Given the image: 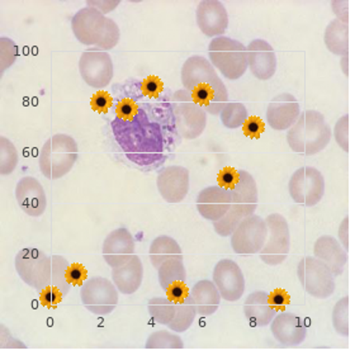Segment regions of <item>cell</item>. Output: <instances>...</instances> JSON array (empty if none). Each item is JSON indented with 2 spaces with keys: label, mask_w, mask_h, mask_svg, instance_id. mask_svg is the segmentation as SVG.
Returning a JSON list of instances; mask_svg holds the SVG:
<instances>
[{
  "label": "cell",
  "mask_w": 355,
  "mask_h": 355,
  "mask_svg": "<svg viewBox=\"0 0 355 355\" xmlns=\"http://www.w3.org/2000/svg\"><path fill=\"white\" fill-rule=\"evenodd\" d=\"M112 131L127 159L146 168L159 163L164 157V135L157 122H151L145 110L140 108L133 121L116 119Z\"/></svg>",
  "instance_id": "cell-1"
},
{
  "label": "cell",
  "mask_w": 355,
  "mask_h": 355,
  "mask_svg": "<svg viewBox=\"0 0 355 355\" xmlns=\"http://www.w3.org/2000/svg\"><path fill=\"white\" fill-rule=\"evenodd\" d=\"M330 141L331 130L326 123L324 114L313 110L302 112L287 133L289 148L304 156L321 153L327 148Z\"/></svg>",
  "instance_id": "cell-2"
},
{
  "label": "cell",
  "mask_w": 355,
  "mask_h": 355,
  "mask_svg": "<svg viewBox=\"0 0 355 355\" xmlns=\"http://www.w3.org/2000/svg\"><path fill=\"white\" fill-rule=\"evenodd\" d=\"M79 156L76 141L67 133H56L46 141L38 155L40 171L50 180L65 177Z\"/></svg>",
  "instance_id": "cell-3"
},
{
  "label": "cell",
  "mask_w": 355,
  "mask_h": 355,
  "mask_svg": "<svg viewBox=\"0 0 355 355\" xmlns=\"http://www.w3.org/2000/svg\"><path fill=\"white\" fill-rule=\"evenodd\" d=\"M208 56L212 67L218 69V71L229 80L240 79L249 67L246 46L226 36H220L211 41Z\"/></svg>",
  "instance_id": "cell-4"
},
{
  "label": "cell",
  "mask_w": 355,
  "mask_h": 355,
  "mask_svg": "<svg viewBox=\"0 0 355 355\" xmlns=\"http://www.w3.org/2000/svg\"><path fill=\"white\" fill-rule=\"evenodd\" d=\"M171 110L175 130L184 140H196L207 127V113L193 101L187 89H180L171 96Z\"/></svg>",
  "instance_id": "cell-5"
},
{
  "label": "cell",
  "mask_w": 355,
  "mask_h": 355,
  "mask_svg": "<svg viewBox=\"0 0 355 355\" xmlns=\"http://www.w3.org/2000/svg\"><path fill=\"white\" fill-rule=\"evenodd\" d=\"M15 270L27 286L38 292L51 286L52 257L36 248H26L15 255Z\"/></svg>",
  "instance_id": "cell-6"
},
{
  "label": "cell",
  "mask_w": 355,
  "mask_h": 355,
  "mask_svg": "<svg viewBox=\"0 0 355 355\" xmlns=\"http://www.w3.org/2000/svg\"><path fill=\"white\" fill-rule=\"evenodd\" d=\"M288 191L291 198L304 207H313L325 194V179L322 173L312 168L304 166L293 173L289 179Z\"/></svg>",
  "instance_id": "cell-7"
},
{
  "label": "cell",
  "mask_w": 355,
  "mask_h": 355,
  "mask_svg": "<svg viewBox=\"0 0 355 355\" xmlns=\"http://www.w3.org/2000/svg\"><path fill=\"white\" fill-rule=\"evenodd\" d=\"M297 275L304 291L315 298L325 300L335 292V277L331 270L316 258L306 257L300 261Z\"/></svg>",
  "instance_id": "cell-8"
},
{
  "label": "cell",
  "mask_w": 355,
  "mask_h": 355,
  "mask_svg": "<svg viewBox=\"0 0 355 355\" xmlns=\"http://www.w3.org/2000/svg\"><path fill=\"white\" fill-rule=\"evenodd\" d=\"M80 298L87 310L96 316H107L119 304V289L103 277H93L80 287Z\"/></svg>",
  "instance_id": "cell-9"
},
{
  "label": "cell",
  "mask_w": 355,
  "mask_h": 355,
  "mask_svg": "<svg viewBox=\"0 0 355 355\" xmlns=\"http://www.w3.org/2000/svg\"><path fill=\"white\" fill-rule=\"evenodd\" d=\"M268 235L266 244L260 250V259L266 266H277L288 257L291 250V232L287 220L279 214H272L266 218Z\"/></svg>",
  "instance_id": "cell-10"
},
{
  "label": "cell",
  "mask_w": 355,
  "mask_h": 355,
  "mask_svg": "<svg viewBox=\"0 0 355 355\" xmlns=\"http://www.w3.org/2000/svg\"><path fill=\"white\" fill-rule=\"evenodd\" d=\"M266 220L260 216H248L231 235V248L239 255L258 254L266 244Z\"/></svg>",
  "instance_id": "cell-11"
},
{
  "label": "cell",
  "mask_w": 355,
  "mask_h": 355,
  "mask_svg": "<svg viewBox=\"0 0 355 355\" xmlns=\"http://www.w3.org/2000/svg\"><path fill=\"white\" fill-rule=\"evenodd\" d=\"M79 73L89 87L105 88L110 85L114 74L113 61L110 53L99 50L98 47H92L83 52L79 60Z\"/></svg>",
  "instance_id": "cell-12"
},
{
  "label": "cell",
  "mask_w": 355,
  "mask_h": 355,
  "mask_svg": "<svg viewBox=\"0 0 355 355\" xmlns=\"http://www.w3.org/2000/svg\"><path fill=\"white\" fill-rule=\"evenodd\" d=\"M108 18L93 7L83 8L71 19V28L76 40L87 46H98L103 37Z\"/></svg>",
  "instance_id": "cell-13"
},
{
  "label": "cell",
  "mask_w": 355,
  "mask_h": 355,
  "mask_svg": "<svg viewBox=\"0 0 355 355\" xmlns=\"http://www.w3.org/2000/svg\"><path fill=\"white\" fill-rule=\"evenodd\" d=\"M214 283L222 300L236 302L245 292L244 274L234 260H220L214 269Z\"/></svg>",
  "instance_id": "cell-14"
},
{
  "label": "cell",
  "mask_w": 355,
  "mask_h": 355,
  "mask_svg": "<svg viewBox=\"0 0 355 355\" xmlns=\"http://www.w3.org/2000/svg\"><path fill=\"white\" fill-rule=\"evenodd\" d=\"M156 187L168 203H180L189 192V171L180 165H171L159 173Z\"/></svg>",
  "instance_id": "cell-15"
},
{
  "label": "cell",
  "mask_w": 355,
  "mask_h": 355,
  "mask_svg": "<svg viewBox=\"0 0 355 355\" xmlns=\"http://www.w3.org/2000/svg\"><path fill=\"white\" fill-rule=\"evenodd\" d=\"M301 105L297 98L289 93L274 96L266 108V122L275 131L289 130L300 119Z\"/></svg>",
  "instance_id": "cell-16"
},
{
  "label": "cell",
  "mask_w": 355,
  "mask_h": 355,
  "mask_svg": "<svg viewBox=\"0 0 355 355\" xmlns=\"http://www.w3.org/2000/svg\"><path fill=\"white\" fill-rule=\"evenodd\" d=\"M274 339L283 348H295L301 345L307 336V326L304 320L292 312H282L275 315L270 322Z\"/></svg>",
  "instance_id": "cell-17"
},
{
  "label": "cell",
  "mask_w": 355,
  "mask_h": 355,
  "mask_svg": "<svg viewBox=\"0 0 355 355\" xmlns=\"http://www.w3.org/2000/svg\"><path fill=\"white\" fill-rule=\"evenodd\" d=\"M197 24L203 35L220 37L229 27V15L225 6L217 0L200 1L196 12Z\"/></svg>",
  "instance_id": "cell-18"
},
{
  "label": "cell",
  "mask_w": 355,
  "mask_h": 355,
  "mask_svg": "<svg viewBox=\"0 0 355 355\" xmlns=\"http://www.w3.org/2000/svg\"><path fill=\"white\" fill-rule=\"evenodd\" d=\"M15 200L19 208L31 217H41L47 207L44 187L36 178L23 177L15 187Z\"/></svg>",
  "instance_id": "cell-19"
},
{
  "label": "cell",
  "mask_w": 355,
  "mask_h": 355,
  "mask_svg": "<svg viewBox=\"0 0 355 355\" xmlns=\"http://www.w3.org/2000/svg\"><path fill=\"white\" fill-rule=\"evenodd\" d=\"M135 255V239L125 227L112 231L104 239L103 259L108 266L119 268Z\"/></svg>",
  "instance_id": "cell-20"
},
{
  "label": "cell",
  "mask_w": 355,
  "mask_h": 355,
  "mask_svg": "<svg viewBox=\"0 0 355 355\" xmlns=\"http://www.w3.org/2000/svg\"><path fill=\"white\" fill-rule=\"evenodd\" d=\"M248 49V64L252 74L259 80L273 78L278 61L272 44L264 40H254Z\"/></svg>",
  "instance_id": "cell-21"
},
{
  "label": "cell",
  "mask_w": 355,
  "mask_h": 355,
  "mask_svg": "<svg viewBox=\"0 0 355 355\" xmlns=\"http://www.w3.org/2000/svg\"><path fill=\"white\" fill-rule=\"evenodd\" d=\"M196 205L203 218L215 222L226 215L232 205V200L230 191L220 185H212L200 191Z\"/></svg>",
  "instance_id": "cell-22"
},
{
  "label": "cell",
  "mask_w": 355,
  "mask_h": 355,
  "mask_svg": "<svg viewBox=\"0 0 355 355\" xmlns=\"http://www.w3.org/2000/svg\"><path fill=\"white\" fill-rule=\"evenodd\" d=\"M193 101L206 111V113L217 116L221 113L223 107L229 103V92L218 75L209 82L200 85L191 92Z\"/></svg>",
  "instance_id": "cell-23"
},
{
  "label": "cell",
  "mask_w": 355,
  "mask_h": 355,
  "mask_svg": "<svg viewBox=\"0 0 355 355\" xmlns=\"http://www.w3.org/2000/svg\"><path fill=\"white\" fill-rule=\"evenodd\" d=\"M232 206L236 207L244 217L254 215L258 208V185L249 171H239V180L230 189Z\"/></svg>",
  "instance_id": "cell-24"
},
{
  "label": "cell",
  "mask_w": 355,
  "mask_h": 355,
  "mask_svg": "<svg viewBox=\"0 0 355 355\" xmlns=\"http://www.w3.org/2000/svg\"><path fill=\"white\" fill-rule=\"evenodd\" d=\"M315 258L321 260L333 273L334 277H340L348 263V252L333 236H321L313 245Z\"/></svg>",
  "instance_id": "cell-25"
},
{
  "label": "cell",
  "mask_w": 355,
  "mask_h": 355,
  "mask_svg": "<svg viewBox=\"0 0 355 355\" xmlns=\"http://www.w3.org/2000/svg\"><path fill=\"white\" fill-rule=\"evenodd\" d=\"M112 279L122 295H133L137 292L144 279V266L140 258L133 255L126 264L113 268Z\"/></svg>",
  "instance_id": "cell-26"
},
{
  "label": "cell",
  "mask_w": 355,
  "mask_h": 355,
  "mask_svg": "<svg viewBox=\"0 0 355 355\" xmlns=\"http://www.w3.org/2000/svg\"><path fill=\"white\" fill-rule=\"evenodd\" d=\"M216 75L215 67L203 56H191L185 61L180 73L183 87L189 92L209 82Z\"/></svg>",
  "instance_id": "cell-27"
},
{
  "label": "cell",
  "mask_w": 355,
  "mask_h": 355,
  "mask_svg": "<svg viewBox=\"0 0 355 355\" xmlns=\"http://www.w3.org/2000/svg\"><path fill=\"white\" fill-rule=\"evenodd\" d=\"M244 313L252 325L266 327L272 322L277 310L269 304V295L266 292L255 291L245 300Z\"/></svg>",
  "instance_id": "cell-28"
},
{
  "label": "cell",
  "mask_w": 355,
  "mask_h": 355,
  "mask_svg": "<svg viewBox=\"0 0 355 355\" xmlns=\"http://www.w3.org/2000/svg\"><path fill=\"white\" fill-rule=\"evenodd\" d=\"M191 296L196 304L197 313L205 318L214 315L221 304V295L215 283L207 279L197 282L193 286Z\"/></svg>",
  "instance_id": "cell-29"
},
{
  "label": "cell",
  "mask_w": 355,
  "mask_h": 355,
  "mask_svg": "<svg viewBox=\"0 0 355 355\" xmlns=\"http://www.w3.org/2000/svg\"><path fill=\"white\" fill-rule=\"evenodd\" d=\"M148 258L153 266L159 269L164 261L169 259H183L180 245L171 236H157L153 240L148 250Z\"/></svg>",
  "instance_id": "cell-30"
},
{
  "label": "cell",
  "mask_w": 355,
  "mask_h": 355,
  "mask_svg": "<svg viewBox=\"0 0 355 355\" xmlns=\"http://www.w3.org/2000/svg\"><path fill=\"white\" fill-rule=\"evenodd\" d=\"M327 50L338 56H348L349 26L340 19H334L326 27L325 36Z\"/></svg>",
  "instance_id": "cell-31"
},
{
  "label": "cell",
  "mask_w": 355,
  "mask_h": 355,
  "mask_svg": "<svg viewBox=\"0 0 355 355\" xmlns=\"http://www.w3.org/2000/svg\"><path fill=\"white\" fill-rule=\"evenodd\" d=\"M157 277L164 291L171 288V286L178 283H185L187 270L183 259H169L164 261L157 269Z\"/></svg>",
  "instance_id": "cell-32"
},
{
  "label": "cell",
  "mask_w": 355,
  "mask_h": 355,
  "mask_svg": "<svg viewBox=\"0 0 355 355\" xmlns=\"http://www.w3.org/2000/svg\"><path fill=\"white\" fill-rule=\"evenodd\" d=\"M197 316V309L192 296L185 298L184 301L175 304V316L171 320L168 327L174 333H184L193 325Z\"/></svg>",
  "instance_id": "cell-33"
},
{
  "label": "cell",
  "mask_w": 355,
  "mask_h": 355,
  "mask_svg": "<svg viewBox=\"0 0 355 355\" xmlns=\"http://www.w3.org/2000/svg\"><path fill=\"white\" fill-rule=\"evenodd\" d=\"M148 310L150 316L160 325L168 326L175 316V304L168 297H155L148 301Z\"/></svg>",
  "instance_id": "cell-34"
},
{
  "label": "cell",
  "mask_w": 355,
  "mask_h": 355,
  "mask_svg": "<svg viewBox=\"0 0 355 355\" xmlns=\"http://www.w3.org/2000/svg\"><path fill=\"white\" fill-rule=\"evenodd\" d=\"M220 117L223 126L227 127L230 130H235L244 126L248 119V110L243 103L229 102L223 107Z\"/></svg>",
  "instance_id": "cell-35"
},
{
  "label": "cell",
  "mask_w": 355,
  "mask_h": 355,
  "mask_svg": "<svg viewBox=\"0 0 355 355\" xmlns=\"http://www.w3.org/2000/svg\"><path fill=\"white\" fill-rule=\"evenodd\" d=\"M19 162L18 151L15 144L7 137H0V173L1 175H9L15 171Z\"/></svg>",
  "instance_id": "cell-36"
},
{
  "label": "cell",
  "mask_w": 355,
  "mask_h": 355,
  "mask_svg": "<svg viewBox=\"0 0 355 355\" xmlns=\"http://www.w3.org/2000/svg\"><path fill=\"white\" fill-rule=\"evenodd\" d=\"M145 347L146 349H183L184 343L178 334L160 330L148 336Z\"/></svg>",
  "instance_id": "cell-37"
},
{
  "label": "cell",
  "mask_w": 355,
  "mask_h": 355,
  "mask_svg": "<svg viewBox=\"0 0 355 355\" xmlns=\"http://www.w3.org/2000/svg\"><path fill=\"white\" fill-rule=\"evenodd\" d=\"M245 217L243 214L234 207L231 205L229 211L226 212V215L220 218L218 221L214 222V229L215 232L221 237H229L234 234V231L236 230L237 226L240 225V222L244 220Z\"/></svg>",
  "instance_id": "cell-38"
},
{
  "label": "cell",
  "mask_w": 355,
  "mask_h": 355,
  "mask_svg": "<svg viewBox=\"0 0 355 355\" xmlns=\"http://www.w3.org/2000/svg\"><path fill=\"white\" fill-rule=\"evenodd\" d=\"M333 325L340 336H349V297L338 301L333 310Z\"/></svg>",
  "instance_id": "cell-39"
},
{
  "label": "cell",
  "mask_w": 355,
  "mask_h": 355,
  "mask_svg": "<svg viewBox=\"0 0 355 355\" xmlns=\"http://www.w3.org/2000/svg\"><path fill=\"white\" fill-rule=\"evenodd\" d=\"M17 44L10 38H0V67H1V74L12 67L17 60Z\"/></svg>",
  "instance_id": "cell-40"
},
{
  "label": "cell",
  "mask_w": 355,
  "mask_h": 355,
  "mask_svg": "<svg viewBox=\"0 0 355 355\" xmlns=\"http://www.w3.org/2000/svg\"><path fill=\"white\" fill-rule=\"evenodd\" d=\"M119 37H121V33H119L117 23L114 22L111 18H108L103 37H102L101 42L98 44L96 47L99 50H102V51H110L112 49H114V46H117V44L119 42Z\"/></svg>",
  "instance_id": "cell-41"
},
{
  "label": "cell",
  "mask_w": 355,
  "mask_h": 355,
  "mask_svg": "<svg viewBox=\"0 0 355 355\" xmlns=\"http://www.w3.org/2000/svg\"><path fill=\"white\" fill-rule=\"evenodd\" d=\"M139 110H140V107L137 105V103L127 96V98H122L116 105V114H117V119L131 122L135 119V116L137 114Z\"/></svg>",
  "instance_id": "cell-42"
},
{
  "label": "cell",
  "mask_w": 355,
  "mask_h": 355,
  "mask_svg": "<svg viewBox=\"0 0 355 355\" xmlns=\"http://www.w3.org/2000/svg\"><path fill=\"white\" fill-rule=\"evenodd\" d=\"M335 140L338 142V145L340 146L345 153L349 151V116L344 114L341 119H338L335 130Z\"/></svg>",
  "instance_id": "cell-43"
},
{
  "label": "cell",
  "mask_w": 355,
  "mask_h": 355,
  "mask_svg": "<svg viewBox=\"0 0 355 355\" xmlns=\"http://www.w3.org/2000/svg\"><path fill=\"white\" fill-rule=\"evenodd\" d=\"M90 105L94 111L99 112V113H107L113 105V98L110 93H107L104 90H99L94 96H92Z\"/></svg>",
  "instance_id": "cell-44"
},
{
  "label": "cell",
  "mask_w": 355,
  "mask_h": 355,
  "mask_svg": "<svg viewBox=\"0 0 355 355\" xmlns=\"http://www.w3.org/2000/svg\"><path fill=\"white\" fill-rule=\"evenodd\" d=\"M141 89L145 96L156 98V96H160V93L164 90V83L162 82L160 78H157L155 75H151L142 80Z\"/></svg>",
  "instance_id": "cell-45"
},
{
  "label": "cell",
  "mask_w": 355,
  "mask_h": 355,
  "mask_svg": "<svg viewBox=\"0 0 355 355\" xmlns=\"http://www.w3.org/2000/svg\"><path fill=\"white\" fill-rule=\"evenodd\" d=\"M67 279L71 286H80L87 281V269L82 264L74 263L69 266L67 270Z\"/></svg>",
  "instance_id": "cell-46"
},
{
  "label": "cell",
  "mask_w": 355,
  "mask_h": 355,
  "mask_svg": "<svg viewBox=\"0 0 355 355\" xmlns=\"http://www.w3.org/2000/svg\"><path fill=\"white\" fill-rule=\"evenodd\" d=\"M64 295L60 293L59 291L52 288H46L40 292V302L47 309H55L58 307L62 300H64Z\"/></svg>",
  "instance_id": "cell-47"
},
{
  "label": "cell",
  "mask_w": 355,
  "mask_h": 355,
  "mask_svg": "<svg viewBox=\"0 0 355 355\" xmlns=\"http://www.w3.org/2000/svg\"><path fill=\"white\" fill-rule=\"evenodd\" d=\"M243 130H244V133L248 137L259 139L263 132L266 131V123L259 117L252 116L250 119H246Z\"/></svg>",
  "instance_id": "cell-48"
},
{
  "label": "cell",
  "mask_w": 355,
  "mask_h": 355,
  "mask_svg": "<svg viewBox=\"0 0 355 355\" xmlns=\"http://www.w3.org/2000/svg\"><path fill=\"white\" fill-rule=\"evenodd\" d=\"M218 185L225 188V189H232V187L236 184L237 180H239V171L234 169V168H225L220 171L218 174Z\"/></svg>",
  "instance_id": "cell-49"
},
{
  "label": "cell",
  "mask_w": 355,
  "mask_h": 355,
  "mask_svg": "<svg viewBox=\"0 0 355 355\" xmlns=\"http://www.w3.org/2000/svg\"><path fill=\"white\" fill-rule=\"evenodd\" d=\"M269 304L277 311L284 310L291 304V297L284 289H274L269 295Z\"/></svg>",
  "instance_id": "cell-50"
},
{
  "label": "cell",
  "mask_w": 355,
  "mask_h": 355,
  "mask_svg": "<svg viewBox=\"0 0 355 355\" xmlns=\"http://www.w3.org/2000/svg\"><path fill=\"white\" fill-rule=\"evenodd\" d=\"M166 296L173 301L174 304H179L182 301H184L187 297L189 296V291L187 288L185 283H178L171 286V288L166 289Z\"/></svg>",
  "instance_id": "cell-51"
},
{
  "label": "cell",
  "mask_w": 355,
  "mask_h": 355,
  "mask_svg": "<svg viewBox=\"0 0 355 355\" xmlns=\"http://www.w3.org/2000/svg\"><path fill=\"white\" fill-rule=\"evenodd\" d=\"M339 239L341 246L348 252L349 250V218L345 217L339 227Z\"/></svg>",
  "instance_id": "cell-52"
}]
</instances>
